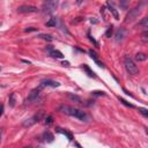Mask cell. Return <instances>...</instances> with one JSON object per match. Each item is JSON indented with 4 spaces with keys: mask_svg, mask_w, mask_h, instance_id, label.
<instances>
[{
    "mask_svg": "<svg viewBox=\"0 0 148 148\" xmlns=\"http://www.w3.org/2000/svg\"><path fill=\"white\" fill-rule=\"evenodd\" d=\"M59 110H60L62 113H65V114H67V116H71V117H74V118H77V119H80V120H82V121H88V119H89L88 114H87L84 111L79 110V109H76V108H73V106L61 105V106L59 108Z\"/></svg>",
    "mask_w": 148,
    "mask_h": 148,
    "instance_id": "cell-1",
    "label": "cell"
},
{
    "mask_svg": "<svg viewBox=\"0 0 148 148\" xmlns=\"http://www.w3.org/2000/svg\"><path fill=\"white\" fill-rule=\"evenodd\" d=\"M124 64H125V68H126V71H127L130 74L135 75V74L139 73V68H138V66L135 65V62H134L130 57H125V59H124Z\"/></svg>",
    "mask_w": 148,
    "mask_h": 148,
    "instance_id": "cell-2",
    "label": "cell"
},
{
    "mask_svg": "<svg viewBox=\"0 0 148 148\" xmlns=\"http://www.w3.org/2000/svg\"><path fill=\"white\" fill-rule=\"evenodd\" d=\"M57 5H58L57 1H46V2H44L43 3V8H42L43 9V14H51L56 9Z\"/></svg>",
    "mask_w": 148,
    "mask_h": 148,
    "instance_id": "cell-3",
    "label": "cell"
},
{
    "mask_svg": "<svg viewBox=\"0 0 148 148\" xmlns=\"http://www.w3.org/2000/svg\"><path fill=\"white\" fill-rule=\"evenodd\" d=\"M38 10V8L36 6H31V5H22L17 7V12L18 13H36Z\"/></svg>",
    "mask_w": 148,
    "mask_h": 148,
    "instance_id": "cell-4",
    "label": "cell"
},
{
    "mask_svg": "<svg viewBox=\"0 0 148 148\" xmlns=\"http://www.w3.org/2000/svg\"><path fill=\"white\" fill-rule=\"evenodd\" d=\"M140 12H141V6H136L135 8H133V9H131L130 10V13L127 14V16H126V22H131V21H133L139 14H140Z\"/></svg>",
    "mask_w": 148,
    "mask_h": 148,
    "instance_id": "cell-5",
    "label": "cell"
},
{
    "mask_svg": "<svg viewBox=\"0 0 148 148\" xmlns=\"http://www.w3.org/2000/svg\"><path fill=\"white\" fill-rule=\"evenodd\" d=\"M46 51H47L49 54H50L51 57H53V58H57V59H61V58H64V54H62L59 50L53 49L51 45H49V46L46 47Z\"/></svg>",
    "mask_w": 148,
    "mask_h": 148,
    "instance_id": "cell-6",
    "label": "cell"
},
{
    "mask_svg": "<svg viewBox=\"0 0 148 148\" xmlns=\"http://www.w3.org/2000/svg\"><path fill=\"white\" fill-rule=\"evenodd\" d=\"M40 90H42V87H38V88L32 89V90L30 91L29 96L27 97V102H34V101H36V99H37V97L39 96Z\"/></svg>",
    "mask_w": 148,
    "mask_h": 148,
    "instance_id": "cell-7",
    "label": "cell"
},
{
    "mask_svg": "<svg viewBox=\"0 0 148 148\" xmlns=\"http://www.w3.org/2000/svg\"><path fill=\"white\" fill-rule=\"evenodd\" d=\"M125 36H126V30L124 28H119L114 34V39L116 42H121L125 38Z\"/></svg>",
    "mask_w": 148,
    "mask_h": 148,
    "instance_id": "cell-8",
    "label": "cell"
},
{
    "mask_svg": "<svg viewBox=\"0 0 148 148\" xmlns=\"http://www.w3.org/2000/svg\"><path fill=\"white\" fill-rule=\"evenodd\" d=\"M59 86H60L59 82L53 81V80H49V79L42 80V82H40V87H53V88H56V87H59Z\"/></svg>",
    "mask_w": 148,
    "mask_h": 148,
    "instance_id": "cell-9",
    "label": "cell"
},
{
    "mask_svg": "<svg viewBox=\"0 0 148 148\" xmlns=\"http://www.w3.org/2000/svg\"><path fill=\"white\" fill-rule=\"evenodd\" d=\"M39 119H40V114H36V116H34V117L27 119V120L23 123V126H24V127H29V126L34 125L35 123H37Z\"/></svg>",
    "mask_w": 148,
    "mask_h": 148,
    "instance_id": "cell-10",
    "label": "cell"
},
{
    "mask_svg": "<svg viewBox=\"0 0 148 148\" xmlns=\"http://www.w3.org/2000/svg\"><path fill=\"white\" fill-rule=\"evenodd\" d=\"M88 52H89V54H90V58H91V59H92V60H94V61H95L99 67H103V64L98 60V57H97L96 52H95V51H92V50H89Z\"/></svg>",
    "mask_w": 148,
    "mask_h": 148,
    "instance_id": "cell-11",
    "label": "cell"
},
{
    "mask_svg": "<svg viewBox=\"0 0 148 148\" xmlns=\"http://www.w3.org/2000/svg\"><path fill=\"white\" fill-rule=\"evenodd\" d=\"M56 131L58 132V133H60V134H64V135H66L67 138H68V140H73V135H72V133H69L68 131H66V130H64V128H60V127H57L56 128Z\"/></svg>",
    "mask_w": 148,
    "mask_h": 148,
    "instance_id": "cell-12",
    "label": "cell"
},
{
    "mask_svg": "<svg viewBox=\"0 0 148 148\" xmlns=\"http://www.w3.org/2000/svg\"><path fill=\"white\" fill-rule=\"evenodd\" d=\"M106 6H108V8H109V12L113 15V17L116 18V20H119V15H118V12L114 9V7L113 6H111V3L110 2H106Z\"/></svg>",
    "mask_w": 148,
    "mask_h": 148,
    "instance_id": "cell-13",
    "label": "cell"
},
{
    "mask_svg": "<svg viewBox=\"0 0 148 148\" xmlns=\"http://www.w3.org/2000/svg\"><path fill=\"white\" fill-rule=\"evenodd\" d=\"M43 138H44V140L45 141H47V142H52L53 141V135H52V133L51 132H49V131H46V132H44V134H43Z\"/></svg>",
    "mask_w": 148,
    "mask_h": 148,
    "instance_id": "cell-14",
    "label": "cell"
},
{
    "mask_svg": "<svg viewBox=\"0 0 148 148\" xmlns=\"http://www.w3.org/2000/svg\"><path fill=\"white\" fill-rule=\"evenodd\" d=\"M147 59V56L145 53H136L135 54V60L136 61H145Z\"/></svg>",
    "mask_w": 148,
    "mask_h": 148,
    "instance_id": "cell-15",
    "label": "cell"
},
{
    "mask_svg": "<svg viewBox=\"0 0 148 148\" xmlns=\"http://www.w3.org/2000/svg\"><path fill=\"white\" fill-rule=\"evenodd\" d=\"M83 69L87 72V74L90 76V77H96V75H95V73L89 68V66L88 65H83Z\"/></svg>",
    "mask_w": 148,
    "mask_h": 148,
    "instance_id": "cell-16",
    "label": "cell"
},
{
    "mask_svg": "<svg viewBox=\"0 0 148 148\" xmlns=\"http://www.w3.org/2000/svg\"><path fill=\"white\" fill-rule=\"evenodd\" d=\"M56 24H57V20H56V17H51V18L45 23L46 27H56Z\"/></svg>",
    "mask_w": 148,
    "mask_h": 148,
    "instance_id": "cell-17",
    "label": "cell"
},
{
    "mask_svg": "<svg viewBox=\"0 0 148 148\" xmlns=\"http://www.w3.org/2000/svg\"><path fill=\"white\" fill-rule=\"evenodd\" d=\"M139 25H141L143 29H147V27H148V18H147V17H143V18L139 22Z\"/></svg>",
    "mask_w": 148,
    "mask_h": 148,
    "instance_id": "cell-18",
    "label": "cell"
},
{
    "mask_svg": "<svg viewBox=\"0 0 148 148\" xmlns=\"http://www.w3.org/2000/svg\"><path fill=\"white\" fill-rule=\"evenodd\" d=\"M8 103H9V106H12V108L15 105V94H14V92L10 94V96H9V102H8Z\"/></svg>",
    "mask_w": 148,
    "mask_h": 148,
    "instance_id": "cell-19",
    "label": "cell"
},
{
    "mask_svg": "<svg viewBox=\"0 0 148 148\" xmlns=\"http://www.w3.org/2000/svg\"><path fill=\"white\" fill-rule=\"evenodd\" d=\"M38 37L39 38H42V39H45V40H49V42H51L53 38L50 36V35H45V34H40V35H38Z\"/></svg>",
    "mask_w": 148,
    "mask_h": 148,
    "instance_id": "cell-20",
    "label": "cell"
},
{
    "mask_svg": "<svg viewBox=\"0 0 148 148\" xmlns=\"http://www.w3.org/2000/svg\"><path fill=\"white\" fill-rule=\"evenodd\" d=\"M68 96H69L71 99L76 101V103H82V102H81V98H80L79 96H76V95H72V94H68Z\"/></svg>",
    "mask_w": 148,
    "mask_h": 148,
    "instance_id": "cell-21",
    "label": "cell"
},
{
    "mask_svg": "<svg viewBox=\"0 0 148 148\" xmlns=\"http://www.w3.org/2000/svg\"><path fill=\"white\" fill-rule=\"evenodd\" d=\"M119 101L124 104V105H126V106H128V108H133V104H131V103H128L127 101H125L124 98H121V97H119Z\"/></svg>",
    "mask_w": 148,
    "mask_h": 148,
    "instance_id": "cell-22",
    "label": "cell"
},
{
    "mask_svg": "<svg viewBox=\"0 0 148 148\" xmlns=\"http://www.w3.org/2000/svg\"><path fill=\"white\" fill-rule=\"evenodd\" d=\"M92 95H95V96H105L106 94H105L104 91H99V90H95V91H92Z\"/></svg>",
    "mask_w": 148,
    "mask_h": 148,
    "instance_id": "cell-23",
    "label": "cell"
},
{
    "mask_svg": "<svg viewBox=\"0 0 148 148\" xmlns=\"http://www.w3.org/2000/svg\"><path fill=\"white\" fill-rule=\"evenodd\" d=\"M139 112H140V113H142L145 117H147V116H148V111H147V109H145V108H139Z\"/></svg>",
    "mask_w": 148,
    "mask_h": 148,
    "instance_id": "cell-24",
    "label": "cell"
},
{
    "mask_svg": "<svg viewBox=\"0 0 148 148\" xmlns=\"http://www.w3.org/2000/svg\"><path fill=\"white\" fill-rule=\"evenodd\" d=\"M38 29L37 28H34V27H29V28H25L24 29V32H32V31H37Z\"/></svg>",
    "mask_w": 148,
    "mask_h": 148,
    "instance_id": "cell-25",
    "label": "cell"
},
{
    "mask_svg": "<svg viewBox=\"0 0 148 148\" xmlns=\"http://www.w3.org/2000/svg\"><path fill=\"white\" fill-rule=\"evenodd\" d=\"M111 35H112V25L109 27L108 30H106V32H105V36H106V37H111Z\"/></svg>",
    "mask_w": 148,
    "mask_h": 148,
    "instance_id": "cell-26",
    "label": "cell"
},
{
    "mask_svg": "<svg viewBox=\"0 0 148 148\" xmlns=\"http://www.w3.org/2000/svg\"><path fill=\"white\" fill-rule=\"evenodd\" d=\"M45 124H46V125L52 124V117H51V116H47V117L45 118Z\"/></svg>",
    "mask_w": 148,
    "mask_h": 148,
    "instance_id": "cell-27",
    "label": "cell"
},
{
    "mask_svg": "<svg viewBox=\"0 0 148 148\" xmlns=\"http://www.w3.org/2000/svg\"><path fill=\"white\" fill-rule=\"evenodd\" d=\"M142 40H143V42H147V40H148V34H147V31H145V32L142 34Z\"/></svg>",
    "mask_w": 148,
    "mask_h": 148,
    "instance_id": "cell-28",
    "label": "cell"
},
{
    "mask_svg": "<svg viewBox=\"0 0 148 148\" xmlns=\"http://www.w3.org/2000/svg\"><path fill=\"white\" fill-rule=\"evenodd\" d=\"M88 37H89V39H90V40H91V42H92V43H94V44H95L96 46L98 45V44H97V42H96V40H95V39H94V38H92V37H91V36H90L89 34H88Z\"/></svg>",
    "mask_w": 148,
    "mask_h": 148,
    "instance_id": "cell-29",
    "label": "cell"
},
{
    "mask_svg": "<svg viewBox=\"0 0 148 148\" xmlns=\"http://www.w3.org/2000/svg\"><path fill=\"white\" fill-rule=\"evenodd\" d=\"M2 113H3V105L0 104V117L2 116Z\"/></svg>",
    "mask_w": 148,
    "mask_h": 148,
    "instance_id": "cell-30",
    "label": "cell"
},
{
    "mask_svg": "<svg viewBox=\"0 0 148 148\" xmlns=\"http://www.w3.org/2000/svg\"><path fill=\"white\" fill-rule=\"evenodd\" d=\"M62 65H64V66H68V65H69V62H68V61H64V62H62Z\"/></svg>",
    "mask_w": 148,
    "mask_h": 148,
    "instance_id": "cell-31",
    "label": "cell"
},
{
    "mask_svg": "<svg viewBox=\"0 0 148 148\" xmlns=\"http://www.w3.org/2000/svg\"><path fill=\"white\" fill-rule=\"evenodd\" d=\"M0 71H1V67H0Z\"/></svg>",
    "mask_w": 148,
    "mask_h": 148,
    "instance_id": "cell-32",
    "label": "cell"
},
{
    "mask_svg": "<svg viewBox=\"0 0 148 148\" xmlns=\"http://www.w3.org/2000/svg\"><path fill=\"white\" fill-rule=\"evenodd\" d=\"M0 24H1V23H0Z\"/></svg>",
    "mask_w": 148,
    "mask_h": 148,
    "instance_id": "cell-33",
    "label": "cell"
}]
</instances>
